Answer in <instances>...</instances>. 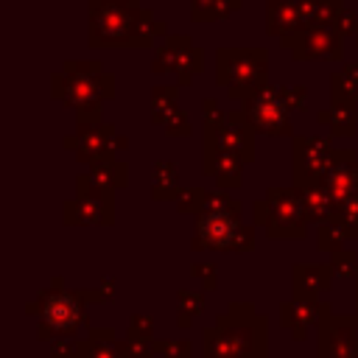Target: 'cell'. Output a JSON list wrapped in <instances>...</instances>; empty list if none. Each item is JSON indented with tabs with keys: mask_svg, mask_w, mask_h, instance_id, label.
<instances>
[{
	"mask_svg": "<svg viewBox=\"0 0 358 358\" xmlns=\"http://www.w3.org/2000/svg\"><path fill=\"white\" fill-rule=\"evenodd\" d=\"M204 235H207L213 243H224V241H229V235H232V221H229V218H221V215H213V218L204 221Z\"/></svg>",
	"mask_w": 358,
	"mask_h": 358,
	"instance_id": "6da1fadb",
	"label": "cell"
}]
</instances>
